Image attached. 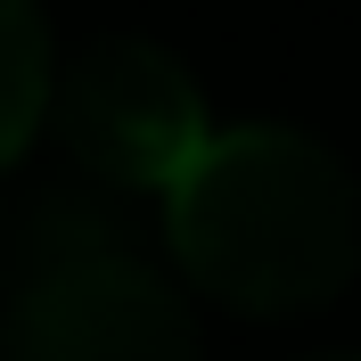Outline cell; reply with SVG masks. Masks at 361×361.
I'll use <instances>...</instances> for the list:
<instances>
[{"instance_id":"obj_4","label":"cell","mask_w":361,"mask_h":361,"mask_svg":"<svg viewBox=\"0 0 361 361\" xmlns=\"http://www.w3.org/2000/svg\"><path fill=\"white\" fill-rule=\"evenodd\" d=\"M123 189H66V180H33V189H0V312L8 295L33 288L42 271L90 263V255H132V214H123Z\"/></svg>"},{"instance_id":"obj_3","label":"cell","mask_w":361,"mask_h":361,"mask_svg":"<svg viewBox=\"0 0 361 361\" xmlns=\"http://www.w3.org/2000/svg\"><path fill=\"white\" fill-rule=\"evenodd\" d=\"M0 361H197V312L140 247L90 255L8 295Z\"/></svg>"},{"instance_id":"obj_1","label":"cell","mask_w":361,"mask_h":361,"mask_svg":"<svg viewBox=\"0 0 361 361\" xmlns=\"http://www.w3.org/2000/svg\"><path fill=\"white\" fill-rule=\"evenodd\" d=\"M164 247L247 320L320 312L361 271V180L295 123H230L164 180Z\"/></svg>"},{"instance_id":"obj_5","label":"cell","mask_w":361,"mask_h":361,"mask_svg":"<svg viewBox=\"0 0 361 361\" xmlns=\"http://www.w3.org/2000/svg\"><path fill=\"white\" fill-rule=\"evenodd\" d=\"M49 25L33 0H0V173L33 148L49 107Z\"/></svg>"},{"instance_id":"obj_2","label":"cell","mask_w":361,"mask_h":361,"mask_svg":"<svg viewBox=\"0 0 361 361\" xmlns=\"http://www.w3.org/2000/svg\"><path fill=\"white\" fill-rule=\"evenodd\" d=\"M42 123L66 140V157L82 164L99 189H164L205 140V99L164 42L140 33H107L82 42L66 66H49V107Z\"/></svg>"},{"instance_id":"obj_6","label":"cell","mask_w":361,"mask_h":361,"mask_svg":"<svg viewBox=\"0 0 361 361\" xmlns=\"http://www.w3.org/2000/svg\"><path fill=\"white\" fill-rule=\"evenodd\" d=\"M320 361H361V353H320Z\"/></svg>"}]
</instances>
